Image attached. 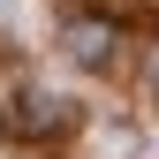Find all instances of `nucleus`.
I'll list each match as a JSON object with an SVG mask.
<instances>
[{"instance_id": "obj_1", "label": "nucleus", "mask_w": 159, "mask_h": 159, "mask_svg": "<svg viewBox=\"0 0 159 159\" xmlns=\"http://www.w3.org/2000/svg\"><path fill=\"white\" fill-rule=\"evenodd\" d=\"M61 46H68V61H84V68H114L121 23H114V15H68V23H61Z\"/></svg>"}, {"instance_id": "obj_2", "label": "nucleus", "mask_w": 159, "mask_h": 159, "mask_svg": "<svg viewBox=\"0 0 159 159\" xmlns=\"http://www.w3.org/2000/svg\"><path fill=\"white\" fill-rule=\"evenodd\" d=\"M0 121H8V136H61V129L76 121V106H68V98H53V91H23Z\"/></svg>"}, {"instance_id": "obj_3", "label": "nucleus", "mask_w": 159, "mask_h": 159, "mask_svg": "<svg viewBox=\"0 0 159 159\" xmlns=\"http://www.w3.org/2000/svg\"><path fill=\"white\" fill-rule=\"evenodd\" d=\"M136 91H144V106H159V38L136 53Z\"/></svg>"}]
</instances>
